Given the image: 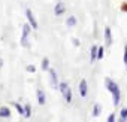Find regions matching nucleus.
<instances>
[{"instance_id": "f257e3e1", "label": "nucleus", "mask_w": 127, "mask_h": 122, "mask_svg": "<svg viewBox=\"0 0 127 122\" xmlns=\"http://www.w3.org/2000/svg\"><path fill=\"white\" fill-rule=\"evenodd\" d=\"M105 85H106V89L112 94V103H114V106L117 107V106L120 104V98H121L120 86H118L112 79H109V78H106V79H105Z\"/></svg>"}, {"instance_id": "f03ea898", "label": "nucleus", "mask_w": 127, "mask_h": 122, "mask_svg": "<svg viewBox=\"0 0 127 122\" xmlns=\"http://www.w3.org/2000/svg\"><path fill=\"white\" fill-rule=\"evenodd\" d=\"M58 89H60V92L63 94V97H64L66 103H70V101H72V91H70V86H69L66 82H61L60 86H58Z\"/></svg>"}, {"instance_id": "7ed1b4c3", "label": "nucleus", "mask_w": 127, "mask_h": 122, "mask_svg": "<svg viewBox=\"0 0 127 122\" xmlns=\"http://www.w3.org/2000/svg\"><path fill=\"white\" fill-rule=\"evenodd\" d=\"M30 28H32V25H30V22H27V24H24L23 25V33H21V46H24V48H30V43H29V40H27V36H29V33H30Z\"/></svg>"}, {"instance_id": "20e7f679", "label": "nucleus", "mask_w": 127, "mask_h": 122, "mask_svg": "<svg viewBox=\"0 0 127 122\" xmlns=\"http://www.w3.org/2000/svg\"><path fill=\"white\" fill-rule=\"evenodd\" d=\"M48 72H49V79H51V86H52L54 89H57V88L60 86V83L57 82V72H55L54 69H49Z\"/></svg>"}, {"instance_id": "39448f33", "label": "nucleus", "mask_w": 127, "mask_h": 122, "mask_svg": "<svg viewBox=\"0 0 127 122\" xmlns=\"http://www.w3.org/2000/svg\"><path fill=\"white\" fill-rule=\"evenodd\" d=\"M26 17H27V20H29L30 25L33 27V30H37V21H36V18L33 17V12H32L30 9H27V11H26Z\"/></svg>"}, {"instance_id": "423d86ee", "label": "nucleus", "mask_w": 127, "mask_h": 122, "mask_svg": "<svg viewBox=\"0 0 127 122\" xmlns=\"http://www.w3.org/2000/svg\"><path fill=\"white\" fill-rule=\"evenodd\" d=\"M64 12H66L64 3H63V2H57V5H55V8H54V14H55L57 17H60V15H63Z\"/></svg>"}, {"instance_id": "0eeeda50", "label": "nucleus", "mask_w": 127, "mask_h": 122, "mask_svg": "<svg viewBox=\"0 0 127 122\" xmlns=\"http://www.w3.org/2000/svg\"><path fill=\"white\" fill-rule=\"evenodd\" d=\"M87 91H88L87 81H85V79H81V82H79V95H81L82 98L87 97Z\"/></svg>"}, {"instance_id": "6e6552de", "label": "nucleus", "mask_w": 127, "mask_h": 122, "mask_svg": "<svg viewBox=\"0 0 127 122\" xmlns=\"http://www.w3.org/2000/svg\"><path fill=\"white\" fill-rule=\"evenodd\" d=\"M105 43L106 46L112 45V33H111V27H105Z\"/></svg>"}, {"instance_id": "1a4fd4ad", "label": "nucleus", "mask_w": 127, "mask_h": 122, "mask_svg": "<svg viewBox=\"0 0 127 122\" xmlns=\"http://www.w3.org/2000/svg\"><path fill=\"white\" fill-rule=\"evenodd\" d=\"M97 51H99V46L93 45L91 49H90V61H91V63H96V61H97Z\"/></svg>"}, {"instance_id": "9d476101", "label": "nucleus", "mask_w": 127, "mask_h": 122, "mask_svg": "<svg viewBox=\"0 0 127 122\" xmlns=\"http://www.w3.org/2000/svg\"><path fill=\"white\" fill-rule=\"evenodd\" d=\"M36 94H37V103H39L40 106H43V104H45V92H43V91L39 88Z\"/></svg>"}, {"instance_id": "9b49d317", "label": "nucleus", "mask_w": 127, "mask_h": 122, "mask_svg": "<svg viewBox=\"0 0 127 122\" xmlns=\"http://www.w3.org/2000/svg\"><path fill=\"white\" fill-rule=\"evenodd\" d=\"M11 116V110L9 107L3 106V107H0V118H9Z\"/></svg>"}, {"instance_id": "f8f14e48", "label": "nucleus", "mask_w": 127, "mask_h": 122, "mask_svg": "<svg viewBox=\"0 0 127 122\" xmlns=\"http://www.w3.org/2000/svg\"><path fill=\"white\" fill-rule=\"evenodd\" d=\"M66 25H67V27H75V25H76V17L70 15V17L66 20Z\"/></svg>"}, {"instance_id": "ddd939ff", "label": "nucleus", "mask_w": 127, "mask_h": 122, "mask_svg": "<svg viewBox=\"0 0 127 122\" xmlns=\"http://www.w3.org/2000/svg\"><path fill=\"white\" fill-rule=\"evenodd\" d=\"M100 112H102V106L97 103V104H94V107H93V116L94 118H97L99 115H100Z\"/></svg>"}, {"instance_id": "4468645a", "label": "nucleus", "mask_w": 127, "mask_h": 122, "mask_svg": "<svg viewBox=\"0 0 127 122\" xmlns=\"http://www.w3.org/2000/svg\"><path fill=\"white\" fill-rule=\"evenodd\" d=\"M120 121H123V122L127 121V107H124V109L120 112Z\"/></svg>"}, {"instance_id": "2eb2a0df", "label": "nucleus", "mask_w": 127, "mask_h": 122, "mask_svg": "<svg viewBox=\"0 0 127 122\" xmlns=\"http://www.w3.org/2000/svg\"><path fill=\"white\" fill-rule=\"evenodd\" d=\"M42 70H49V60L48 58L42 60Z\"/></svg>"}, {"instance_id": "dca6fc26", "label": "nucleus", "mask_w": 127, "mask_h": 122, "mask_svg": "<svg viewBox=\"0 0 127 122\" xmlns=\"http://www.w3.org/2000/svg\"><path fill=\"white\" fill-rule=\"evenodd\" d=\"M14 106H15V109H17V112H18L20 115H24V113H26V109H24V107H23L21 104H18V103H15Z\"/></svg>"}, {"instance_id": "f3484780", "label": "nucleus", "mask_w": 127, "mask_h": 122, "mask_svg": "<svg viewBox=\"0 0 127 122\" xmlns=\"http://www.w3.org/2000/svg\"><path fill=\"white\" fill-rule=\"evenodd\" d=\"M24 109H26L24 116H26V118H30V115H32V107H30V104H26V106H24Z\"/></svg>"}, {"instance_id": "a211bd4d", "label": "nucleus", "mask_w": 127, "mask_h": 122, "mask_svg": "<svg viewBox=\"0 0 127 122\" xmlns=\"http://www.w3.org/2000/svg\"><path fill=\"white\" fill-rule=\"evenodd\" d=\"M103 51H105V48H103V46H99V51H97V60H102V58H103Z\"/></svg>"}, {"instance_id": "6ab92c4d", "label": "nucleus", "mask_w": 127, "mask_h": 122, "mask_svg": "<svg viewBox=\"0 0 127 122\" xmlns=\"http://www.w3.org/2000/svg\"><path fill=\"white\" fill-rule=\"evenodd\" d=\"M123 60H124V66H126V70H127V45H124V57H123Z\"/></svg>"}, {"instance_id": "aec40b11", "label": "nucleus", "mask_w": 127, "mask_h": 122, "mask_svg": "<svg viewBox=\"0 0 127 122\" xmlns=\"http://www.w3.org/2000/svg\"><path fill=\"white\" fill-rule=\"evenodd\" d=\"M114 121H115V113H111L108 116V122H114Z\"/></svg>"}, {"instance_id": "412c9836", "label": "nucleus", "mask_w": 127, "mask_h": 122, "mask_svg": "<svg viewBox=\"0 0 127 122\" xmlns=\"http://www.w3.org/2000/svg\"><path fill=\"white\" fill-rule=\"evenodd\" d=\"M34 66H27V72H34Z\"/></svg>"}, {"instance_id": "4be33fe9", "label": "nucleus", "mask_w": 127, "mask_h": 122, "mask_svg": "<svg viewBox=\"0 0 127 122\" xmlns=\"http://www.w3.org/2000/svg\"><path fill=\"white\" fill-rule=\"evenodd\" d=\"M123 11H127V5H124V6H123Z\"/></svg>"}]
</instances>
